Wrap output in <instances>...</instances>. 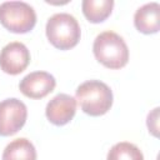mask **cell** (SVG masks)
Here are the masks:
<instances>
[{
	"instance_id": "8",
	"label": "cell",
	"mask_w": 160,
	"mask_h": 160,
	"mask_svg": "<svg viewBox=\"0 0 160 160\" xmlns=\"http://www.w3.org/2000/svg\"><path fill=\"white\" fill-rule=\"evenodd\" d=\"M76 112V100L71 95L68 94H58L55 95L46 105L45 115L48 120L56 125L62 126L72 120Z\"/></svg>"
},
{
	"instance_id": "11",
	"label": "cell",
	"mask_w": 160,
	"mask_h": 160,
	"mask_svg": "<svg viewBox=\"0 0 160 160\" xmlns=\"http://www.w3.org/2000/svg\"><path fill=\"white\" fill-rule=\"evenodd\" d=\"M112 8V0H84L81 2L84 16L92 24H99L106 20L111 14Z\"/></svg>"
},
{
	"instance_id": "2",
	"label": "cell",
	"mask_w": 160,
	"mask_h": 160,
	"mask_svg": "<svg viewBox=\"0 0 160 160\" xmlns=\"http://www.w3.org/2000/svg\"><path fill=\"white\" fill-rule=\"evenodd\" d=\"M95 59L108 69H121L129 61V49L124 39L114 31L100 32L92 44Z\"/></svg>"
},
{
	"instance_id": "9",
	"label": "cell",
	"mask_w": 160,
	"mask_h": 160,
	"mask_svg": "<svg viewBox=\"0 0 160 160\" xmlns=\"http://www.w3.org/2000/svg\"><path fill=\"white\" fill-rule=\"evenodd\" d=\"M134 25L142 34H156L160 29V5L152 1L140 6L135 11Z\"/></svg>"
},
{
	"instance_id": "3",
	"label": "cell",
	"mask_w": 160,
	"mask_h": 160,
	"mask_svg": "<svg viewBox=\"0 0 160 160\" xmlns=\"http://www.w3.org/2000/svg\"><path fill=\"white\" fill-rule=\"evenodd\" d=\"M45 31L50 44L60 50H69L76 46L81 36L78 20L68 12H58L50 16Z\"/></svg>"
},
{
	"instance_id": "7",
	"label": "cell",
	"mask_w": 160,
	"mask_h": 160,
	"mask_svg": "<svg viewBox=\"0 0 160 160\" xmlns=\"http://www.w3.org/2000/svg\"><path fill=\"white\" fill-rule=\"evenodd\" d=\"M56 86L55 78L46 71H34L24 76L19 84L20 91L30 99H42Z\"/></svg>"
},
{
	"instance_id": "6",
	"label": "cell",
	"mask_w": 160,
	"mask_h": 160,
	"mask_svg": "<svg viewBox=\"0 0 160 160\" xmlns=\"http://www.w3.org/2000/svg\"><path fill=\"white\" fill-rule=\"evenodd\" d=\"M30 62L29 49L20 41L6 44L0 51V69L9 75L22 72Z\"/></svg>"
},
{
	"instance_id": "13",
	"label": "cell",
	"mask_w": 160,
	"mask_h": 160,
	"mask_svg": "<svg viewBox=\"0 0 160 160\" xmlns=\"http://www.w3.org/2000/svg\"><path fill=\"white\" fill-rule=\"evenodd\" d=\"M158 119H159V108H155L151 112L148 114V129L154 136H158Z\"/></svg>"
},
{
	"instance_id": "10",
	"label": "cell",
	"mask_w": 160,
	"mask_h": 160,
	"mask_svg": "<svg viewBox=\"0 0 160 160\" xmlns=\"http://www.w3.org/2000/svg\"><path fill=\"white\" fill-rule=\"evenodd\" d=\"M2 160H36V149L34 144L25 139L19 138L9 142L2 151Z\"/></svg>"
},
{
	"instance_id": "4",
	"label": "cell",
	"mask_w": 160,
	"mask_h": 160,
	"mask_svg": "<svg viewBox=\"0 0 160 160\" xmlns=\"http://www.w3.org/2000/svg\"><path fill=\"white\" fill-rule=\"evenodd\" d=\"M0 24L11 32L25 34L34 29L36 12L25 1H5L0 4Z\"/></svg>"
},
{
	"instance_id": "12",
	"label": "cell",
	"mask_w": 160,
	"mask_h": 160,
	"mask_svg": "<svg viewBox=\"0 0 160 160\" xmlns=\"http://www.w3.org/2000/svg\"><path fill=\"white\" fill-rule=\"evenodd\" d=\"M106 160H144V155L136 145L129 141H120L111 146Z\"/></svg>"
},
{
	"instance_id": "1",
	"label": "cell",
	"mask_w": 160,
	"mask_h": 160,
	"mask_svg": "<svg viewBox=\"0 0 160 160\" xmlns=\"http://www.w3.org/2000/svg\"><path fill=\"white\" fill-rule=\"evenodd\" d=\"M75 100L80 109L90 116L106 114L112 106V91L100 80H88L80 84L75 92Z\"/></svg>"
},
{
	"instance_id": "5",
	"label": "cell",
	"mask_w": 160,
	"mask_h": 160,
	"mask_svg": "<svg viewBox=\"0 0 160 160\" xmlns=\"http://www.w3.org/2000/svg\"><path fill=\"white\" fill-rule=\"evenodd\" d=\"M28 108L16 99L10 98L0 102V135L10 136L16 134L26 122Z\"/></svg>"
}]
</instances>
